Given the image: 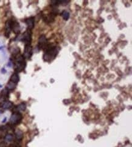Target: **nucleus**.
<instances>
[{
  "label": "nucleus",
  "instance_id": "f257e3e1",
  "mask_svg": "<svg viewBox=\"0 0 132 147\" xmlns=\"http://www.w3.org/2000/svg\"><path fill=\"white\" fill-rule=\"evenodd\" d=\"M59 50L56 47H48L46 49V52L43 56V58L45 61H51L52 60L57 56Z\"/></svg>",
  "mask_w": 132,
  "mask_h": 147
},
{
  "label": "nucleus",
  "instance_id": "f03ea898",
  "mask_svg": "<svg viewBox=\"0 0 132 147\" xmlns=\"http://www.w3.org/2000/svg\"><path fill=\"white\" fill-rule=\"evenodd\" d=\"M25 58L23 55H17L15 58V70L18 72H21L26 67V62H25Z\"/></svg>",
  "mask_w": 132,
  "mask_h": 147
},
{
  "label": "nucleus",
  "instance_id": "7ed1b4c3",
  "mask_svg": "<svg viewBox=\"0 0 132 147\" xmlns=\"http://www.w3.org/2000/svg\"><path fill=\"white\" fill-rule=\"evenodd\" d=\"M23 116L20 113H13L10 118V123L12 124H19L22 120Z\"/></svg>",
  "mask_w": 132,
  "mask_h": 147
},
{
  "label": "nucleus",
  "instance_id": "20e7f679",
  "mask_svg": "<svg viewBox=\"0 0 132 147\" xmlns=\"http://www.w3.org/2000/svg\"><path fill=\"white\" fill-rule=\"evenodd\" d=\"M31 31L30 29H27L25 32L23 33V36H22V40L24 42L26 43V45H30L31 40H32V37H31Z\"/></svg>",
  "mask_w": 132,
  "mask_h": 147
},
{
  "label": "nucleus",
  "instance_id": "39448f33",
  "mask_svg": "<svg viewBox=\"0 0 132 147\" xmlns=\"http://www.w3.org/2000/svg\"><path fill=\"white\" fill-rule=\"evenodd\" d=\"M10 23H11V30H13V31L17 34L20 33V26L19 23L15 20H10Z\"/></svg>",
  "mask_w": 132,
  "mask_h": 147
},
{
  "label": "nucleus",
  "instance_id": "423d86ee",
  "mask_svg": "<svg viewBox=\"0 0 132 147\" xmlns=\"http://www.w3.org/2000/svg\"><path fill=\"white\" fill-rule=\"evenodd\" d=\"M32 55V48L30 45H26L24 47V55L23 57L24 58L29 59Z\"/></svg>",
  "mask_w": 132,
  "mask_h": 147
},
{
  "label": "nucleus",
  "instance_id": "0eeeda50",
  "mask_svg": "<svg viewBox=\"0 0 132 147\" xmlns=\"http://www.w3.org/2000/svg\"><path fill=\"white\" fill-rule=\"evenodd\" d=\"M46 43H47V39L44 35H41L39 37L38 39V46L40 49H44L46 47Z\"/></svg>",
  "mask_w": 132,
  "mask_h": 147
},
{
  "label": "nucleus",
  "instance_id": "6e6552de",
  "mask_svg": "<svg viewBox=\"0 0 132 147\" xmlns=\"http://www.w3.org/2000/svg\"><path fill=\"white\" fill-rule=\"evenodd\" d=\"M26 23L27 24L29 29H32L34 27V18L33 17H30L26 20Z\"/></svg>",
  "mask_w": 132,
  "mask_h": 147
},
{
  "label": "nucleus",
  "instance_id": "1a4fd4ad",
  "mask_svg": "<svg viewBox=\"0 0 132 147\" xmlns=\"http://www.w3.org/2000/svg\"><path fill=\"white\" fill-rule=\"evenodd\" d=\"M13 106V104L11 101H4V102L2 103L1 107L3 108V109H9L12 108Z\"/></svg>",
  "mask_w": 132,
  "mask_h": 147
},
{
  "label": "nucleus",
  "instance_id": "9d476101",
  "mask_svg": "<svg viewBox=\"0 0 132 147\" xmlns=\"http://www.w3.org/2000/svg\"><path fill=\"white\" fill-rule=\"evenodd\" d=\"M11 31V23H10V21H7L6 23V33H5V36L8 37L9 36V34H10Z\"/></svg>",
  "mask_w": 132,
  "mask_h": 147
},
{
  "label": "nucleus",
  "instance_id": "9b49d317",
  "mask_svg": "<svg viewBox=\"0 0 132 147\" xmlns=\"http://www.w3.org/2000/svg\"><path fill=\"white\" fill-rule=\"evenodd\" d=\"M9 97V91H8L7 89L5 88L4 89L1 93V95H0V99H5L6 98H7Z\"/></svg>",
  "mask_w": 132,
  "mask_h": 147
},
{
  "label": "nucleus",
  "instance_id": "f8f14e48",
  "mask_svg": "<svg viewBox=\"0 0 132 147\" xmlns=\"http://www.w3.org/2000/svg\"><path fill=\"white\" fill-rule=\"evenodd\" d=\"M16 86H17V83L12 82L11 81H9L7 84L6 88H7V90H14V89H15Z\"/></svg>",
  "mask_w": 132,
  "mask_h": 147
},
{
  "label": "nucleus",
  "instance_id": "ddd939ff",
  "mask_svg": "<svg viewBox=\"0 0 132 147\" xmlns=\"http://www.w3.org/2000/svg\"><path fill=\"white\" fill-rule=\"evenodd\" d=\"M26 105L24 103H21V104H19L18 106H17V107H16V110H17V111H18V112H23V111L26 110Z\"/></svg>",
  "mask_w": 132,
  "mask_h": 147
},
{
  "label": "nucleus",
  "instance_id": "4468645a",
  "mask_svg": "<svg viewBox=\"0 0 132 147\" xmlns=\"http://www.w3.org/2000/svg\"><path fill=\"white\" fill-rule=\"evenodd\" d=\"M19 80H20V78H19V76H18V75L17 73H15L12 75V77H11V80H10V81L12 82H14V83H17L19 82Z\"/></svg>",
  "mask_w": 132,
  "mask_h": 147
},
{
  "label": "nucleus",
  "instance_id": "2eb2a0df",
  "mask_svg": "<svg viewBox=\"0 0 132 147\" xmlns=\"http://www.w3.org/2000/svg\"><path fill=\"white\" fill-rule=\"evenodd\" d=\"M62 16L63 17V19L65 20H68L70 18V13L68 11L64 10L62 12Z\"/></svg>",
  "mask_w": 132,
  "mask_h": 147
},
{
  "label": "nucleus",
  "instance_id": "dca6fc26",
  "mask_svg": "<svg viewBox=\"0 0 132 147\" xmlns=\"http://www.w3.org/2000/svg\"><path fill=\"white\" fill-rule=\"evenodd\" d=\"M15 135H16V137L18 140H20L23 139V132L21 131L20 130H17L15 132Z\"/></svg>",
  "mask_w": 132,
  "mask_h": 147
},
{
  "label": "nucleus",
  "instance_id": "f3484780",
  "mask_svg": "<svg viewBox=\"0 0 132 147\" xmlns=\"http://www.w3.org/2000/svg\"><path fill=\"white\" fill-rule=\"evenodd\" d=\"M5 140H6V142H12V141L14 140V136H13V135L7 134L6 136H5Z\"/></svg>",
  "mask_w": 132,
  "mask_h": 147
},
{
  "label": "nucleus",
  "instance_id": "a211bd4d",
  "mask_svg": "<svg viewBox=\"0 0 132 147\" xmlns=\"http://www.w3.org/2000/svg\"><path fill=\"white\" fill-rule=\"evenodd\" d=\"M1 72H3V73H5V72H6V70H5L4 69H2Z\"/></svg>",
  "mask_w": 132,
  "mask_h": 147
},
{
  "label": "nucleus",
  "instance_id": "6ab92c4d",
  "mask_svg": "<svg viewBox=\"0 0 132 147\" xmlns=\"http://www.w3.org/2000/svg\"><path fill=\"white\" fill-rule=\"evenodd\" d=\"M5 121H6V118H4V120H3V122H4Z\"/></svg>",
  "mask_w": 132,
  "mask_h": 147
},
{
  "label": "nucleus",
  "instance_id": "aec40b11",
  "mask_svg": "<svg viewBox=\"0 0 132 147\" xmlns=\"http://www.w3.org/2000/svg\"><path fill=\"white\" fill-rule=\"evenodd\" d=\"M1 86H1V85H0V88L1 87Z\"/></svg>",
  "mask_w": 132,
  "mask_h": 147
}]
</instances>
